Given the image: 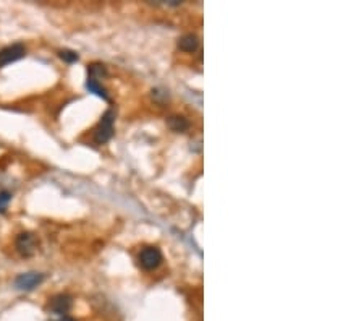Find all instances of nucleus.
<instances>
[{"label":"nucleus","mask_w":364,"mask_h":321,"mask_svg":"<svg viewBox=\"0 0 364 321\" xmlns=\"http://www.w3.org/2000/svg\"><path fill=\"white\" fill-rule=\"evenodd\" d=\"M114 119L115 115L112 111H108L104 114V117H102L99 127L96 128L94 132V141L98 143V145H102V143H107L108 140L112 138L114 135Z\"/></svg>","instance_id":"1"},{"label":"nucleus","mask_w":364,"mask_h":321,"mask_svg":"<svg viewBox=\"0 0 364 321\" xmlns=\"http://www.w3.org/2000/svg\"><path fill=\"white\" fill-rule=\"evenodd\" d=\"M140 263L144 269H156L157 266L162 263V253L159 248H154V247H148L141 251L140 255Z\"/></svg>","instance_id":"2"},{"label":"nucleus","mask_w":364,"mask_h":321,"mask_svg":"<svg viewBox=\"0 0 364 321\" xmlns=\"http://www.w3.org/2000/svg\"><path fill=\"white\" fill-rule=\"evenodd\" d=\"M23 56H24L23 46L15 44V46L6 47V49L0 51V67H5V65L12 64V62H15V60L22 59Z\"/></svg>","instance_id":"3"},{"label":"nucleus","mask_w":364,"mask_h":321,"mask_svg":"<svg viewBox=\"0 0 364 321\" xmlns=\"http://www.w3.org/2000/svg\"><path fill=\"white\" fill-rule=\"evenodd\" d=\"M16 248L23 256H30L34 253V250H36V240H34V237L30 234H22L16 240Z\"/></svg>","instance_id":"4"},{"label":"nucleus","mask_w":364,"mask_h":321,"mask_svg":"<svg viewBox=\"0 0 364 321\" xmlns=\"http://www.w3.org/2000/svg\"><path fill=\"white\" fill-rule=\"evenodd\" d=\"M42 281V274H36V272H28V274H22L16 279V287L22 290H31Z\"/></svg>","instance_id":"5"},{"label":"nucleus","mask_w":364,"mask_h":321,"mask_svg":"<svg viewBox=\"0 0 364 321\" xmlns=\"http://www.w3.org/2000/svg\"><path fill=\"white\" fill-rule=\"evenodd\" d=\"M72 306V298L66 295H58L52 300L50 303V310L54 313H66Z\"/></svg>","instance_id":"6"},{"label":"nucleus","mask_w":364,"mask_h":321,"mask_svg":"<svg viewBox=\"0 0 364 321\" xmlns=\"http://www.w3.org/2000/svg\"><path fill=\"white\" fill-rule=\"evenodd\" d=\"M198 38L193 36V34H186V36H183L178 41V47L184 52H194L198 49Z\"/></svg>","instance_id":"7"},{"label":"nucleus","mask_w":364,"mask_h":321,"mask_svg":"<svg viewBox=\"0 0 364 321\" xmlns=\"http://www.w3.org/2000/svg\"><path fill=\"white\" fill-rule=\"evenodd\" d=\"M88 90H89V91H92L94 94H98V96L102 98V99H108L107 91L104 90V88H102V85L99 83L98 80L89 78V80H88Z\"/></svg>","instance_id":"8"},{"label":"nucleus","mask_w":364,"mask_h":321,"mask_svg":"<svg viewBox=\"0 0 364 321\" xmlns=\"http://www.w3.org/2000/svg\"><path fill=\"white\" fill-rule=\"evenodd\" d=\"M168 127L174 130V132H184L190 125H188V122L186 119H183V117H178V115H175V117H170L168 119Z\"/></svg>","instance_id":"9"},{"label":"nucleus","mask_w":364,"mask_h":321,"mask_svg":"<svg viewBox=\"0 0 364 321\" xmlns=\"http://www.w3.org/2000/svg\"><path fill=\"white\" fill-rule=\"evenodd\" d=\"M60 57L66 60V62H74V60H78V56L74 52H70V51H62L60 52Z\"/></svg>","instance_id":"10"},{"label":"nucleus","mask_w":364,"mask_h":321,"mask_svg":"<svg viewBox=\"0 0 364 321\" xmlns=\"http://www.w3.org/2000/svg\"><path fill=\"white\" fill-rule=\"evenodd\" d=\"M10 201V195L8 193H2L0 195V211H5L6 203Z\"/></svg>","instance_id":"11"},{"label":"nucleus","mask_w":364,"mask_h":321,"mask_svg":"<svg viewBox=\"0 0 364 321\" xmlns=\"http://www.w3.org/2000/svg\"><path fill=\"white\" fill-rule=\"evenodd\" d=\"M58 321H74V319L70 318V316H65V318H62V319H58Z\"/></svg>","instance_id":"12"}]
</instances>
